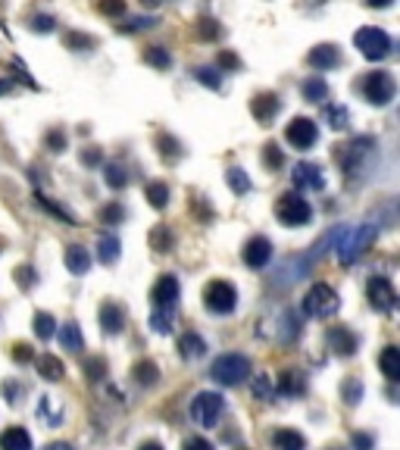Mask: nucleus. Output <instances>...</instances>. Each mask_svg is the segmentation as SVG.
<instances>
[{
  "mask_svg": "<svg viewBox=\"0 0 400 450\" xmlns=\"http://www.w3.org/2000/svg\"><path fill=\"white\" fill-rule=\"evenodd\" d=\"M100 219H103V222H110V225H116L119 219H122V210H119V203L103 206V212H100Z\"/></svg>",
  "mask_w": 400,
  "mask_h": 450,
  "instance_id": "53",
  "label": "nucleus"
},
{
  "mask_svg": "<svg viewBox=\"0 0 400 450\" xmlns=\"http://www.w3.org/2000/svg\"><path fill=\"white\" fill-rule=\"evenodd\" d=\"M66 44H69V47H94V38H88V35H75V31H72V35L66 38Z\"/></svg>",
  "mask_w": 400,
  "mask_h": 450,
  "instance_id": "55",
  "label": "nucleus"
},
{
  "mask_svg": "<svg viewBox=\"0 0 400 450\" xmlns=\"http://www.w3.org/2000/svg\"><path fill=\"white\" fill-rule=\"evenodd\" d=\"M144 62H147V66H153V69H169V66H172V53H169L166 47H147Z\"/></svg>",
  "mask_w": 400,
  "mask_h": 450,
  "instance_id": "38",
  "label": "nucleus"
},
{
  "mask_svg": "<svg viewBox=\"0 0 400 450\" xmlns=\"http://www.w3.org/2000/svg\"><path fill=\"white\" fill-rule=\"evenodd\" d=\"M12 360H16V362L35 360V347H31V344H12Z\"/></svg>",
  "mask_w": 400,
  "mask_h": 450,
  "instance_id": "51",
  "label": "nucleus"
},
{
  "mask_svg": "<svg viewBox=\"0 0 400 450\" xmlns=\"http://www.w3.org/2000/svg\"><path fill=\"white\" fill-rule=\"evenodd\" d=\"M178 350L185 360H197V356L206 353V341L200 335H194V331H188V335L178 338Z\"/></svg>",
  "mask_w": 400,
  "mask_h": 450,
  "instance_id": "27",
  "label": "nucleus"
},
{
  "mask_svg": "<svg viewBox=\"0 0 400 450\" xmlns=\"http://www.w3.org/2000/svg\"><path fill=\"white\" fill-rule=\"evenodd\" d=\"M278 110H281V97L278 94H272V91H262V94H256L253 100H250V112H253V119L260 125H269L275 116H278Z\"/></svg>",
  "mask_w": 400,
  "mask_h": 450,
  "instance_id": "15",
  "label": "nucleus"
},
{
  "mask_svg": "<svg viewBox=\"0 0 400 450\" xmlns=\"http://www.w3.org/2000/svg\"><path fill=\"white\" fill-rule=\"evenodd\" d=\"M203 303H206V310L216 312V316H228V312L238 306L235 285H231V281H225V278L210 281V285H206V291H203Z\"/></svg>",
  "mask_w": 400,
  "mask_h": 450,
  "instance_id": "7",
  "label": "nucleus"
},
{
  "mask_svg": "<svg viewBox=\"0 0 400 450\" xmlns=\"http://www.w3.org/2000/svg\"><path fill=\"white\" fill-rule=\"evenodd\" d=\"M185 450H212V444L203 441V438H191V441L185 444Z\"/></svg>",
  "mask_w": 400,
  "mask_h": 450,
  "instance_id": "58",
  "label": "nucleus"
},
{
  "mask_svg": "<svg viewBox=\"0 0 400 450\" xmlns=\"http://www.w3.org/2000/svg\"><path fill=\"white\" fill-rule=\"evenodd\" d=\"M103 372H106V362L103 360H97V356H94V360H88V375H91V378H103Z\"/></svg>",
  "mask_w": 400,
  "mask_h": 450,
  "instance_id": "54",
  "label": "nucleus"
},
{
  "mask_svg": "<svg viewBox=\"0 0 400 450\" xmlns=\"http://www.w3.org/2000/svg\"><path fill=\"white\" fill-rule=\"evenodd\" d=\"M66 269L72 275H85L88 269H91V256H88V250L85 247H78V244H72V247H66Z\"/></svg>",
  "mask_w": 400,
  "mask_h": 450,
  "instance_id": "22",
  "label": "nucleus"
},
{
  "mask_svg": "<svg viewBox=\"0 0 400 450\" xmlns=\"http://www.w3.org/2000/svg\"><path fill=\"white\" fill-rule=\"evenodd\" d=\"M156 19L153 16H125L122 25H116L119 35H135V31H144V28H153Z\"/></svg>",
  "mask_w": 400,
  "mask_h": 450,
  "instance_id": "32",
  "label": "nucleus"
},
{
  "mask_svg": "<svg viewBox=\"0 0 400 450\" xmlns=\"http://www.w3.org/2000/svg\"><path fill=\"white\" fill-rule=\"evenodd\" d=\"M353 44H356V50H360L366 60H385L388 53H391V47H394V41H391V35H388L385 28H378V25H362V28H356V35H353Z\"/></svg>",
  "mask_w": 400,
  "mask_h": 450,
  "instance_id": "3",
  "label": "nucleus"
},
{
  "mask_svg": "<svg viewBox=\"0 0 400 450\" xmlns=\"http://www.w3.org/2000/svg\"><path fill=\"white\" fill-rule=\"evenodd\" d=\"M0 450H31V435L19 425H12L0 435Z\"/></svg>",
  "mask_w": 400,
  "mask_h": 450,
  "instance_id": "21",
  "label": "nucleus"
},
{
  "mask_svg": "<svg viewBox=\"0 0 400 450\" xmlns=\"http://www.w3.org/2000/svg\"><path fill=\"white\" fill-rule=\"evenodd\" d=\"M103 181L112 188V191H119V188L128 185V169H125L122 162H110V166H106V178Z\"/></svg>",
  "mask_w": 400,
  "mask_h": 450,
  "instance_id": "37",
  "label": "nucleus"
},
{
  "mask_svg": "<svg viewBox=\"0 0 400 450\" xmlns=\"http://www.w3.org/2000/svg\"><path fill=\"white\" fill-rule=\"evenodd\" d=\"M222 410H225V400H222V394H216V391H200L197 397L191 400V416H194V422L203 425V428H216Z\"/></svg>",
  "mask_w": 400,
  "mask_h": 450,
  "instance_id": "8",
  "label": "nucleus"
},
{
  "mask_svg": "<svg viewBox=\"0 0 400 450\" xmlns=\"http://www.w3.org/2000/svg\"><path fill=\"white\" fill-rule=\"evenodd\" d=\"M281 162H285V153H281L278 144H266V147H262V166L266 169H281Z\"/></svg>",
  "mask_w": 400,
  "mask_h": 450,
  "instance_id": "43",
  "label": "nucleus"
},
{
  "mask_svg": "<svg viewBox=\"0 0 400 450\" xmlns=\"http://www.w3.org/2000/svg\"><path fill=\"white\" fill-rule=\"evenodd\" d=\"M12 91V81L10 78H0V97H3V94H10Z\"/></svg>",
  "mask_w": 400,
  "mask_h": 450,
  "instance_id": "60",
  "label": "nucleus"
},
{
  "mask_svg": "<svg viewBox=\"0 0 400 450\" xmlns=\"http://www.w3.org/2000/svg\"><path fill=\"white\" fill-rule=\"evenodd\" d=\"M53 331H56V319L50 316V312H44V310H41V312H35V335L47 341V338L53 335Z\"/></svg>",
  "mask_w": 400,
  "mask_h": 450,
  "instance_id": "40",
  "label": "nucleus"
},
{
  "mask_svg": "<svg viewBox=\"0 0 400 450\" xmlns=\"http://www.w3.org/2000/svg\"><path fill=\"white\" fill-rule=\"evenodd\" d=\"M353 447H356V450H372V438H369V435H360V431H356V435H353Z\"/></svg>",
  "mask_w": 400,
  "mask_h": 450,
  "instance_id": "57",
  "label": "nucleus"
},
{
  "mask_svg": "<svg viewBox=\"0 0 400 450\" xmlns=\"http://www.w3.org/2000/svg\"><path fill=\"white\" fill-rule=\"evenodd\" d=\"M325 341L331 344V350L341 356H353L356 347H360V341H356V335L350 328H344V325H331L328 331H325Z\"/></svg>",
  "mask_w": 400,
  "mask_h": 450,
  "instance_id": "16",
  "label": "nucleus"
},
{
  "mask_svg": "<svg viewBox=\"0 0 400 450\" xmlns=\"http://www.w3.org/2000/svg\"><path fill=\"white\" fill-rule=\"evenodd\" d=\"M0 250H3V238H0Z\"/></svg>",
  "mask_w": 400,
  "mask_h": 450,
  "instance_id": "64",
  "label": "nucleus"
},
{
  "mask_svg": "<svg viewBox=\"0 0 400 450\" xmlns=\"http://www.w3.org/2000/svg\"><path fill=\"white\" fill-rule=\"evenodd\" d=\"M275 391H285V394H303L306 391V381L300 378L297 372H285L281 375V381H278V388Z\"/></svg>",
  "mask_w": 400,
  "mask_h": 450,
  "instance_id": "39",
  "label": "nucleus"
},
{
  "mask_svg": "<svg viewBox=\"0 0 400 450\" xmlns=\"http://www.w3.org/2000/svg\"><path fill=\"white\" fill-rule=\"evenodd\" d=\"M250 388H253V394L260 400H272L275 397V385L269 381V375H253V385Z\"/></svg>",
  "mask_w": 400,
  "mask_h": 450,
  "instance_id": "45",
  "label": "nucleus"
},
{
  "mask_svg": "<svg viewBox=\"0 0 400 450\" xmlns=\"http://www.w3.org/2000/svg\"><path fill=\"white\" fill-rule=\"evenodd\" d=\"M300 91H303V97L310 103H325L328 100V81L322 75H310V78L300 81Z\"/></svg>",
  "mask_w": 400,
  "mask_h": 450,
  "instance_id": "20",
  "label": "nucleus"
},
{
  "mask_svg": "<svg viewBox=\"0 0 400 450\" xmlns=\"http://www.w3.org/2000/svg\"><path fill=\"white\" fill-rule=\"evenodd\" d=\"M272 447L275 450H306V438L300 431H291V428H278L272 435Z\"/></svg>",
  "mask_w": 400,
  "mask_h": 450,
  "instance_id": "24",
  "label": "nucleus"
},
{
  "mask_svg": "<svg viewBox=\"0 0 400 450\" xmlns=\"http://www.w3.org/2000/svg\"><path fill=\"white\" fill-rule=\"evenodd\" d=\"M94 6H97L100 16H110V19H116L125 12V0H97Z\"/></svg>",
  "mask_w": 400,
  "mask_h": 450,
  "instance_id": "46",
  "label": "nucleus"
},
{
  "mask_svg": "<svg viewBox=\"0 0 400 450\" xmlns=\"http://www.w3.org/2000/svg\"><path fill=\"white\" fill-rule=\"evenodd\" d=\"M366 297L375 312H394V306H397V291H394L391 278H385V275H372L369 278Z\"/></svg>",
  "mask_w": 400,
  "mask_h": 450,
  "instance_id": "10",
  "label": "nucleus"
},
{
  "mask_svg": "<svg viewBox=\"0 0 400 450\" xmlns=\"http://www.w3.org/2000/svg\"><path fill=\"white\" fill-rule=\"evenodd\" d=\"M225 181H228V188L235 194H247L250 191V175L244 172L241 166H231L228 172H225Z\"/></svg>",
  "mask_w": 400,
  "mask_h": 450,
  "instance_id": "35",
  "label": "nucleus"
},
{
  "mask_svg": "<svg viewBox=\"0 0 400 450\" xmlns=\"http://www.w3.org/2000/svg\"><path fill=\"white\" fill-rule=\"evenodd\" d=\"M131 375H135V381H138V385H153V381L160 378V369H156V362L141 360V362H135V369H131Z\"/></svg>",
  "mask_w": 400,
  "mask_h": 450,
  "instance_id": "33",
  "label": "nucleus"
},
{
  "mask_svg": "<svg viewBox=\"0 0 400 450\" xmlns=\"http://www.w3.org/2000/svg\"><path fill=\"white\" fill-rule=\"evenodd\" d=\"M306 62H310L312 69H319V72H328V69H335L338 62H341V50H338L335 44H316V47L306 53Z\"/></svg>",
  "mask_w": 400,
  "mask_h": 450,
  "instance_id": "17",
  "label": "nucleus"
},
{
  "mask_svg": "<svg viewBox=\"0 0 400 450\" xmlns=\"http://www.w3.org/2000/svg\"><path fill=\"white\" fill-rule=\"evenodd\" d=\"M141 450H162V447H160L156 441H144V444H141Z\"/></svg>",
  "mask_w": 400,
  "mask_h": 450,
  "instance_id": "62",
  "label": "nucleus"
},
{
  "mask_svg": "<svg viewBox=\"0 0 400 450\" xmlns=\"http://www.w3.org/2000/svg\"><path fill=\"white\" fill-rule=\"evenodd\" d=\"M141 3H144V6H160L162 0H141Z\"/></svg>",
  "mask_w": 400,
  "mask_h": 450,
  "instance_id": "63",
  "label": "nucleus"
},
{
  "mask_svg": "<svg viewBox=\"0 0 400 450\" xmlns=\"http://www.w3.org/2000/svg\"><path fill=\"white\" fill-rule=\"evenodd\" d=\"M38 419H41L44 425H60L62 422V400L56 397H41V403H38Z\"/></svg>",
  "mask_w": 400,
  "mask_h": 450,
  "instance_id": "23",
  "label": "nucleus"
},
{
  "mask_svg": "<svg viewBox=\"0 0 400 450\" xmlns=\"http://www.w3.org/2000/svg\"><path fill=\"white\" fill-rule=\"evenodd\" d=\"M366 6H375V10H388V6L394 3V0H362Z\"/></svg>",
  "mask_w": 400,
  "mask_h": 450,
  "instance_id": "59",
  "label": "nucleus"
},
{
  "mask_svg": "<svg viewBox=\"0 0 400 450\" xmlns=\"http://www.w3.org/2000/svg\"><path fill=\"white\" fill-rule=\"evenodd\" d=\"M119 250H122V244H119V238L112 235V231H103V235L97 238V256H100V262H116L119 260Z\"/></svg>",
  "mask_w": 400,
  "mask_h": 450,
  "instance_id": "26",
  "label": "nucleus"
},
{
  "mask_svg": "<svg viewBox=\"0 0 400 450\" xmlns=\"http://www.w3.org/2000/svg\"><path fill=\"white\" fill-rule=\"evenodd\" d=\"M38 203H41V210H44V212H50V216L62 219V222H66V225H75V219L69 216V212L62 210V206H56V203H53V200H50V197H44V194H38Z\"/></svg>",
  "mask_w": 400,
  "mask_h": 450,
  "instance_id": "44",
  "label": "nucleus"
},
{
  "mask_svg": "<svg viewBox=\"0 0 400 450\" xmlns=\"http://www.w3.org/2000/svg\"><path fill=\"white\" fill-rule=\"evenodd\" d=\"M44 450H72V447H69V444H62V441H56V444H47Z\"/></svg>",
  "mask_w": 400,
  "mask_h": 450,
  "instance_id": "61",
  "label": "nucleus"
},
{
  "mask_svg": "<svg viewBox=\"0 0 400 450\" xmlns=\"http://www.w3.org/2000/svg\"><path fill=\"white\" fill-rule=\"evenodd\" d=\"M144 197H147V203L153 206V210H166V203H169V188L162 185V181H147V188H144Z\"/></svg>",
  "mask_w": 400,
  "mask_h": 450,
  "instance_id": "30",
  "label": "nucleus"
},
{
  "mask_svg": "<svg viewBox=\"0 0 400 450\" xmlns=\"http://www.w3.org/2000/svg\"><path fill=\"white\" fill-rule=\"evenodd\" d=\"M194 81H200V85H206L210 91H219L222 88V72L212 66H197L194 69Z\"/></svg>",
  "mask_w": 400,
  "mask_h": 450,
  "instance_id": "34",
  "label": "nucleus"
},
{
  "mask_svg": "<svg viewBox=\"0 0 400 450\" xmlns=\"http://www.w3.org/2000/svg\"><path fill=\"white\" fill-rule=\"evenodd\" d=\"M216 35H219V25L212 22V19H200V22H197V38H203V41H212Z\"/></svg>",
  "mask_w": 400,
  "mask_h": 450,
  "instance_id": "50",
  "label": "nucleus"
},
{
  "mask_svg": "<svg viewBox=\"0 0 400 450\" xmlns=\"http://www.w3.org/2000/svg\"><path fill=\"white\" fill-rule=\"evenodd\" d=\"M375 231H378V222H362L356 225V228H344L341 231V241H338V260H341V266H350V262H356L362 256V250L372 244Z\"/></svg>",
  "mask_w": 400,
  "mask_h": 450,
  "instance_id": "1",
  "label": "nucleus"
},
{
  "mask_svg": "<svg viewBox=\"0 0 400 450\" xmlns=\"http://www.w3.org/2000/svg\"><path fill=\"white\" fill-rule=\"evenodd\" d=\"M341 394H344V403L356 406V403H360V397H362V381L360 378H347L341 385Z\"/></svg>",
  "mask_w": 400,
  "mask_h": 450,
  "instance_id": "42",
  "label": "nucleus"
},
{
  "mask_svg": "<svg viewBox=\"0 0 400 450\" xmlns=\"http://www.w3.org/2000/svg\"><path fill=\"white\" fill-rule=\"evenodd\" d=\"M219 66H222V69H238V66H241V60H238L231 50H222V53H219Z\"/></svg>",
  "mask_w": 400,
  "mask_h": 450,
  "instance_id": "56",
  "label": "nucleus"
},
{
  "mask_svg": "<svg viewBox=\"0 0 400 450\" xmlns=\"http://www.w3.org/2000/svg\"><path fill=\"white\" fill-rule=\"evenodd\" d=\"M150 328H153L156 335H169V331H172V310H153Z\"/></svg>",
  "mask_w": 400,
  "mask_h": 450,
  "instance_id": "41",
  "label": "nucleus"
},
{
  "mask_svg": "<svg viewBox=\"0 0 400 450\" xmlns=\"http://www.w3.org/2000/svg\"><path fill=\"white\" fill-rule=\"evenodd\" d=\"M81 162H85V166H100V162H103V150L100 147H85L81 150Z\"/></svg>",
  "mask_w": 400,
  "mask_h": 450,
  "instance_id": "52",
  "label": "nucleus"
},
{
  "mask_svg": "<svg viewBox=\"0 0 400 450\" xmlns=\"http://www.w3.org/2000/svg\"><path fill=\"white\" fill-rule=\"evenodd\" d=\"M181 294V285L175 275H160L153 285V291H150V297H153V306L156 310H175V300H178Z\"/></svg>",
  "mask_w": 400,
  "mask_h": 450,
  "instance_id": "12",
  "label": "nucleus"
},
{
  "mask_svg": "<svg viewBox=\"0 0 400 450\" xmlns=\"http://www.w3.org/2000/svg\"><path fill=\"white\" fill-rule=\"evenodd\" d=\"M275 216H278L281 225L297 228V225H306L312 219V206L303 197V191H285L278 197V203H275Z\"/></svg>",
  "mask_w": 400,
  "mask_h": 450,
  "instance_id": "2",
  "label": "nucleus"
},
{
  "mask_svg": "<svg viewBox=\"0 0 400 450\" xmlns=\"http://www.w3.org/2000/svg\"><path fill=\"white\" fill-rule=\"evenodd\" d=\"M60 341L66 350H72V353H78V350H85V335H81L78 322H66L60 328Z\"/></svg>",
  "mask_w": 400,
  "mask_h": 450,
  "instance_id": "28",
  "label": "nucleus"
},
{
  "mask_svg": "<svg viewBox=\"0 0 400 450\" xmlns=\"http://www.w3.org/2000/svg\"><path fill=\"white\" fill-rule=\"evenodd\" d=\"M244 262H247L250 269H262V266H269V260H272V241L269 238H262V235H256V238H250L247 244H244Z\"/></svg>",
  "mask_w": 400,
  "mask_h": 450,
  "instance_id": "14",
  "label": "nucleus"
},
{
  "mask_svg": "<svg viewBox=\"0 0 400 450\" xmlns=\"http://www.w3.org/2000/svg\"><path fill=\"white\" fill-rule=\"evenodd\" d=\"M291 181H294V191H322L325 188V175L316 162H297Z\"/></svg>",
  "mask_w": 400,
  "mask_h": 450,
  "instance_id": "13",
  "label": "nucleus"
},
{
  "mask_svg": "<svg viewBox=\"0 0 400 450\" xmlns=\"http://www.w3.org/2000/svg\"><path fill=\"white\" fill-rule=\"evenodd\" d=\"M172 231H169V225H153L150 228V250H156V253H169L172 250Z\"/></svg>",
  "mask_w": 400,
  "mask_h": 450,
  "instance_id": "29",
  "label": "nucleus"
},
{
  "mask_svg": "<svg viewBox=\"0 0 400 450\" xmlns=\"http://www.w3.org/2000/svg\"><path fill=\"white\" fill-rule=\"evenodd\" d=\"M338 310H341V300H338V291L331 285L319 281V285H312L310 291H306V297H303V312L306 316L328 319V316H335Z\"/></svg>",
  "mask_w": 400,
  "mask_h": 450,
  "instance_id": "4",
  "label": "nucleus"
},
{
  "mask_svg": "<svg viewBox=\"0 0 400 450\" xmlns=\"http://www.w3.org/2000/svg\"><path fill=\"white\" fill-rule=\"evenodd\" d=\"M156 147H160L162 160H178V156H181V144L175 141L172 135H166V131H160V135H156Z\"/></svg>",
  "mask_w": 400,
  "mask_h": 450,
  "instance_id": "36",
  "label": "nucleus"
},
{
  "mask_svg": "<svg viewBox=\"0 0 400 450\" xmlns=\"http://www.w3.org/2000/svg\"><path fill=\"white\" fill-rule=\"evenodd\" d=\"M35 366H38V375H41L44 381H60L62 375H66V369H62L60 356H53V353L35 356Z\"/></svg>",
  "mask_w": 400,
  "mask_h": 450,
  "instance_id": "19",
  "label": "nucleus"
},
{
  "mask_svg": "<svg viewBox=\"0 0 400 450\" xmlns=\"http://www.w3.org/2000/svg\"><path fill=\"white\" fill-rule=\"evenodd\" d=\"M372 153H375V141H372V138H366V135L353 138V141H350L347 147H341V166H344V172H347V178H350V175H353L356 169H360Z\"/></svg>",
  "mask_w": 400,
  "mask_h": 450,
  "instance_id": "11",
  "label": "nucleus"
},
{
  "mask_svg": "<svg viewBox=\"0 0 400 450\" xmlns=\"http://www.w3.org/2000/svg\"><path fill=\"white\" fill-rule=\"evenodd\" d=\"M16 285H19V288H35V285H38L35 269H31V266H19V269H16Z\"/></svg>",
  "mask_w": 400,
  "mask_h": 450,
  "instance_id": "48",
  "label": "nucleus"
},
{
  "mask_svg": "<svg viewBox=\"0 0 400 450\" xmlns=\"http://www.w3.org/2000/svg\"><path fill=\"white\" fill-rule=\"evenodd\" d=\"M210 375L219 381V385L235 388L250 375V360L244 353H225L210 366Z\"/></svg>",
  "mask_w": 400,
  "mask_h": 450,
  "instance_id": "5",
  "label": "nucleus"
},
{
  "mask_svg": "<svg viewBox=\"0 0 400 450\" xmlns=\"http://www.w3.org/2000/svg\"><path fill=\"white\" fill-rule=\"evenodd\" d=\"M97 322L106 335H119L122 325H125V310L119 303H112V300H106V303H100V310H97Z\"/></svg>",
  "mask_w": 400,
  "mask_h": 450,
  "instance_id": "18",
  "label": "nucleus"
},
{
  "mask_svg": "<svg viewBox=\"0 0 400 450\" xmlns=\"http://www.w3.org/2000/svg\"><path fill=\"white\" fill-rule=\"evenodd\" d=\"M285 141L291 144L294 150H310L312 144L319 141V125L306 116H294L291 122L285 125Z\"/></svg>",
  "mask_w": 400,
  "mask_h": 450,
  "instance_id": "9",
  "label": "nucleus"
},
{
  "mask_svg": "<svg viewBox=\"0 0 400 450\" xmlns=\"http://www.w3.org/2000/svg\"><path fill=\"white\" fill-rule=\"evenodd\" d=\"M394 94H397V81H394V75L385 72V69L369 72L366 78H362V97L372 106H388L394 100Z\"/></svg>",
  "mask_w": 400,
  "mask_h": 450,
  "instance_id": "6",
  "label": "nucleus"
},
{
  "mask_svg": "<svg viewBox=\"0 0 400 450\" xmlns=\"http://www.w3.org/2000/svg\"><path fill=\"white\" fill-rule=\"evenodd\" d=\"M56 28V19L53 16H35L31 19V31H38V35H47V31Z\"/></svg>",
  "mask_w": 400,
  "mask_h": 450,
  "instance_id": "49",
  "label": "nucleus"
},
{
  "mask_svg": "<svg viewBox=\"0 0 400 450\" xmlns=\"http://www.w3.org/2000/svg\"><path fill=\"white\" fill-rule=\"evenodd\" d=\"M378 366H381V372H385L388 381H397L400 378V350L394 347V344H388V347L381 350Z\"/></svg>",
  "mask_w": 400,
  "mask_h": 450,
  "instance_id": "25",
  "label": "nucleus"
},
{
  "mask_svg": "<svg viewBox=\"0 0 400 450\" xmlns=\"http://www.w3.org/2000/svg\"><path fill=\"white\" fill-rule=\"evenodd\" d=\"M44 144H47L53 153H62V150H66V131H62V128H50L47 135H44Z\"/></svg>",
  "mask_w": 400,
  "mask_h": 450,
  "instance_id": "47",
  "label": "nucleus"
},
{
  "mask_svg": "<svg viewBox=\"0 0 400 450\" xmlns=\"http://www.w3.org/2000/svg\"><path fill=\"white\" fill-rule=\"evenodd\" d=\"M325 122H328L335 131H344L350 125L347 106H341V103H325Z\"/></svg>",
  "mask_w": 400,
  "mask_h": 450,
  "instance_id": "31",
  "label": "nucleus"
}]
</instances>
